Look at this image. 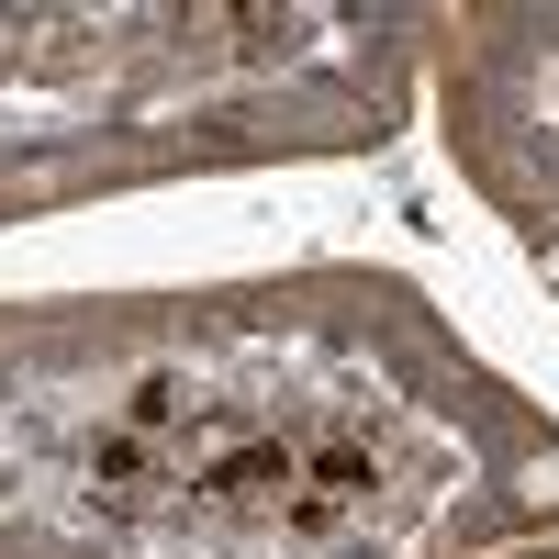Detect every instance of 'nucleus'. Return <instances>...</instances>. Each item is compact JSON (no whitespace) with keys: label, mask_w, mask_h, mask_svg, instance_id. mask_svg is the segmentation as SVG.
<instances>
[{"label":"nucleus","mask_w":559,"mask_h":559,"mask_svg":"<svg viewBox=\"0 0 559 559\" xmlns=\"http://www.w3.org/2000/svg\"><path fill=\"white\" fill-rule=\"evenodd\" d=\"M68 481L112 526L179 537H347L392 492V414L269 392L224 369H146L68 437Z\"/></svg>","instance_id":"1"}]
</instances>
